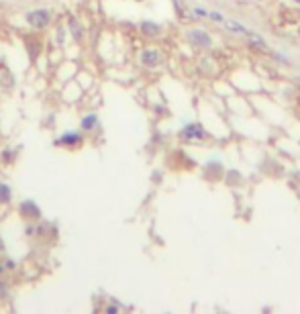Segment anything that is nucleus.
<instances>
[{
  "instance_id": "obj_1",
  "label": "nucleus",
  "mask_w": 300,
  "mask_h": 314,
  "mask_svg": "<svg viewBox=\"0 0 300 314\" xmlns=\"http://www.w3.org/2000/svg\"><path fill=\"white\" fill-rule=\"evenodd\" d=\"M27 23L31 27H35V29H45L51 23V13L45 11V9H37V11L27 15Z\"/></svg>"
},
{
  "instance_id": "obj_2",
  "label": "nucleus",
  "mask_w": 300,
  "mask_h": 314,
  "mask_svg": "<svg viewBox=\"0 0 300 314\" xmlns=\"http://www.w3.org/2000/svg\"><path fill=\"white\" fill-rule=\"evenodd\" d=\"M141 64L145 68H156L160 64V51L158 49H145L141 53Z\"/></svg>"
},
{
  "instance_id": "obj_3",
  "label": "nucleus",
  "mask_w": 300,
  "mask_h": 314,
  "mask_svg": "<svg viewBox=\"0 0 300 314\" xmlns=\"http://www.w3.org/2000/svg\"><path fill=\"white\" fill-rule=\"evenodd\" d=\"M182 137L184 139H202V137H206V131L200 127V124H188V127L182 131Z\"/></svg>"
},
{
  "instance_id": "obj_4",
  "label": "nucleus",
  "mask_w": 300,
  "mask_h": 314,
  "mask_svg": "<svg viewBox=\"0 0 300 314\" xmlns=\"http://www.w3.org/2000/svg\"><path fill=\"white\" fill-rule=\"evenodd\" d=\"M190 39L194 41V43H198V45H202V47H208L211 45V37H208L204 31H192L190 33Z\"/></svg>"
},
{
  "instance_id": "obj_5",
  "label": "nucleus",
  "mask_w": 300,
  "mask_h": 314,
  "mask_svg": "<svg viewBox=\"0 0 300 314\" xmlns=\"http://www.w3.org/2000/svg\"><path fill=\"white\" fill-rule=\"evenodd\" d=\"M21 212L25 214V216H29V218H39V208L33 204V202H25V204H21Z\"/></svg>"
},
{
  "instance_id": "obj_6",
  "label": "nucleus",
  "mask_w": 300,
  "mask_h": 314,
  "mask_svg": "<svg viewBox=\"0 0 300 314\" xmlns=\"http://www.w3.org/2000/svg\"><path fill=\"white\" fill-rule=\"evenodd\" d=\"M141 29H143V33L145 35H160V25H156V23H149V21H143V25H141Z\"/></svg>"
},
{
  "instance_id": "obj_7",
  "label": "nucleus",
  "mask_w": 300,
  "mask_h": 314,
  "mask_svg": "<svg viewBox=\"0 0 300 314\" xmlns=\"http://www.w3.org/2000/svg\"><path fill=\"white\" fill-rule=\"evenodd\" d=\"M11 196H13L11 188H9L7 184H0V202H9V200H11Z\"/></svg>"
},
{
  "instance_id": "obj_8",
  "label": "nucleus",
  "mask_w": 300,
  "mask_h": 314,
  "mask_svg": "<svg viewBox=\"0 0 300 314\" xmlns=\"http://www.w3.org/2000/svg\"><path fill=\"white\" fill-rule=\"evenodd\" d=\"M80 141V135L78 133H66V137L59 139V143H64V145H74Z\"/></svg>"
},
{
  "instance_id": "obj_9",
  "label": "nucleus",
  "mask_w": 300,
  "mask_h": 314,
  "mask_svg": "<svg viewBox=\"0 0 300 314\" xmlns=\"http://www.w3.org/2000/svg\"><path fill=\"white\" fill-rule=\"evenodd\" d=\"M94 124H96V116H94V114H90V116H86V118H84V122H82V127H84L86 131H90V129H92V127H94Z\"/></svg>"
},
{
  "instance_id": "obj_10",
  "label": "nucleus",
  "mask_w": 300,
  "mask_h": 314,
  "mask_svg": "<svg viewBox=\"0 0 300 314\" xmlns=\"http://www.w3.org/2000/svg\"><path fill=\"white\" fill-rule=\"evenodd\" d=\"M296 3H300V0H296Z\"/></svg>"
}]
</instances>
